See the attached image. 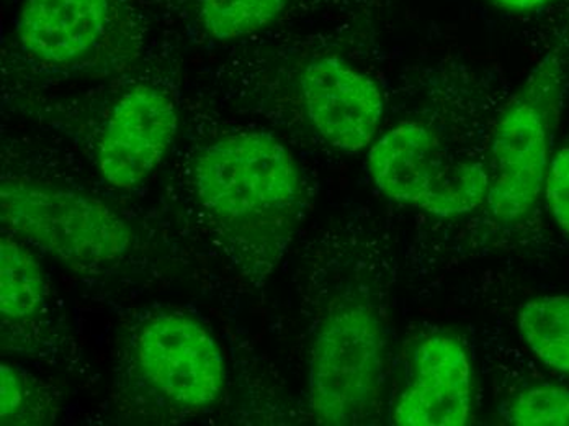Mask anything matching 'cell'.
<instances>
[{"label":"cell","instance_id":"8fae6325","mask_svg":"<svg viewBox=\"0 0 569 426\" xmlns=\"http://www.w3.org/2000/svg\"><path fill=\"white\" fill-rule=\"evenodd\" d=\"M47 296V280L37 256L22 240L3 231L0 238V311L7 321L38 314Z\"/></svg>","mask_w":569,"mask_h":426},{"label":"cell","instance_id":"5b68a950","mask_svg":"<svg viewBox=\"0 0 569 426\" xmlns=\"http://www.w3.org/2000/svg\"><path fill=\"white\" fill-rule=\"evenodd\" d=\"M371 181L388 199L436 217L473 212L488 196V171L457 158L425 123L405 122L371 145Z\"/></svg>","mask_w":569,"mask_h":426},{"label":"cell","instance_id":"9c48e42d","mask_svg":"<svg viewBox=\"0 0 569 426\" xmlns=\"http://www.w3.org/2000/svg\"><path fill=\"white\" fill-rule=\"evenodd\" d=\"M473 412V369L463 343L433 334L418 343L391 422L399 426H463Z\"/></svg>","mask_w":569,"mask_h":426},{"label":"cell","instance_id":"e0dca14e","mask_svg":"<svg viewBox=\"0 0 569 426\" xmlns=\"http://www.w3.org/2000/svg\"><path fill=\"white\" fill-rule=\"evenodd\" d=\"M496 6L501 9L509 10V12H533L539 10L541 7L550 3L551 0H491Z\"/></svg>","mask_w":569,"mask_h":426},{"label":"cell","instance_id":"52a82bcc","mask_svg":"<svg viewBox=\"0 0 569 426\" xmlns=\"http://www.w3.org/2000/svg\"><path fill=\"white\" fill-rule=\"evenodd\" d=\"M179 128L176 103L161 89L138 85L114 103L97 147L100 175L114 189L144 182L171 150Z\"/></svg>","mask_w":569,"mask_h":426},{"label":"cell","instance_id":"8992f818","mask_svg":"<svg viewBox=\"0 0 569 426\" xmlns=\"http://www.w3.org/2000/svg\"><path fill=\"white\" fill-rule=\"evenodd\" d=\"M134 355L146 380L173 404L207 407L223 393V355L196 318L182 314L149 318L134 341Z\"/></svg>","mask_w":569,"mask_h":426},{"label":"cell","instance_id":"277c9868","mask_svg":"<svg viewBox=\"0 0 569 426\" xmlns=\"http://www.w3.org/2000/svg\"><path fill=\"white\" fill-rule=\"evenodd\" d=\"M0 218L6 234L74 271H100L121 261L134 240L127 220L102 200L27 179L2 182Z\"/></svg>","mask_w":569,"mask_h":426},{"label":"cell","instance_id":"30bf717a","mask_svg":"<svg viewBox=\"0 0 569 426\" xmlns=\"http://www.w3.org/2000/svg\"><path fill=\"white\" fill-rule=\"evenodd\" d=\"M107 22L109 0H23L16 33L31 57L62 65L92 51Z\"/></svg>","mask_w":569,"mask_h":426},{"label":"cell","instance_id":"6da1fadb","mask_svg":"<svg viewBox=\"0 0 569 426\" xmlns=\"http://www.w3.org/2000/svg\"><path fill=\"white\" fill-rule=\"evenodd\" d=\"M192 184L229 235L260 262L277 261L303 206L300 168L282 141L263 131L224 135L197 155Z\"/></svg>","mask_w":569,"mask_h":426},{"label":"cell","instance_id":"7c38bea8","mask_svg":"<svg viewBox=\"0 0 569 426\" xmlns=\"http://www.w3.org/2000/svg\"><path fill=\"white\" fill-rule=\"evenodd\" d=\"M517 328L537 359L550 369L569 374V296L527 300L517 314Z\"/></svg>","mask_w":569,"mask_h":426},{"label":"cell","instance_id":"7a4b0ae2","mask_svg":"<svg viewBox=\"0 0 569 426\" xmlns=\"http://www.w3.org/2000/svg\"><path fill=\"white\" fill-rule=\"evenodd\" d=\"M387 355V334L377 307L359 293L336 297L311 346L308 398L318 424H378Z\"/></svg>","mask_w":569,"mask_h":426},{"label":"cell","instance_id":"ba28073f","mask_svg":"<svg viewBox=\"0 0 569 426\" xmlns=\"http://www.w3.org/2000/svg\"><path fill=\"white\" fill-rule=\"evenodd\" d=\"M300 91L308 120L326 143L343 152L370 147L385 112L370 76L341 58H316L301 72Z\"/></svg>","mask_w":569,"mask_h":426},{"label":"cell","instance_id":"4fadbf2b","mask_svg":"<svg viewBox=\"0 0 569 426\" xmlns=\"http://www.w3.org/2000/svg\"><path fill=\"white\" fill-rule=\"evenodd\" d=\"M288 0H200V20L214 40L231 41L272 26Z\"/></svg>","mask_w":569,"mask_h":426},{"label":"cell","instance_id":"2e32d148","mask_svg":"<svg viewBox=\"0 0 569 426\" xmlns=\"http://www.w3.org/2000/svg\"><path fill=\"white\" fill-rule=\"evenodd\" d=\"M0 417L3 424L12 420L20 414L26 400V387H23L20 374L12 366L0 367Z\"/></svg>","mask_w":569,"mask_h":426},{"label":"cell","instance_id":"9a60e30c","mask_svg":"<svg viewBox=\"0 0 569 426\" xmlns=\"http://www.w3.org/2000/svg\"><path fill=\"white\" fill-rule=\"evenodd\" d=\"M543 196L555 224L569 237V147L551 158Z\"/></svg>","mask_w":569,"mask_h":426},{"label":"cell","instance_id":"3957f363","mask_svg":"<svg viewBox=\"0 0 569 426\" xmlns=\"http://www.w3.org/2000/svg\"><path fill=\"white\" fill-rule=\"evenodd\" d=\"M563 71L545 58L506 103L489 143V214L505 227L523 224L543 196L560 113Z\"/></svg>","mask_w":569,"mask_h":426},{"label":"cell","instance_id":"5bb4252c","mask_svg":"<svg viewBox=\"0 0 569 426\" xmlns=\"http://www.w3.org/2000/svg\"><path fill=\"white\" fill-rule=\"evenodd\" d=\"M502 418L516 426H569V389L529 387L502 407Z\"/></svg>","mask_w":569,"mask_h":426}]
</instances>
